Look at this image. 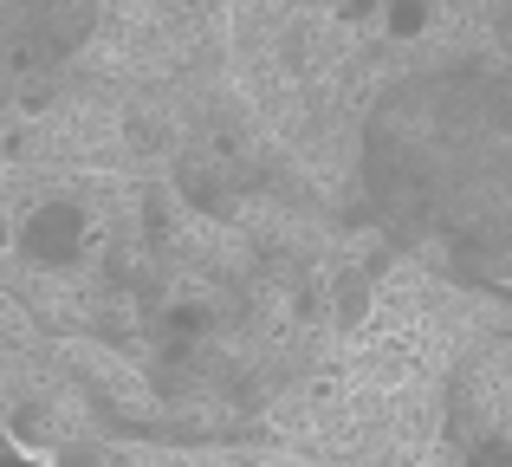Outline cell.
Wrapping results in <instances>:
<instances>
[{
    "label": "cell",
    "mask_w": 512,
    "mask_h": 467,
    "mask_svg": "<svg viewBox=\"0 0 512 467\" xmlns=\"http://www.w3.org/2000/svg\"><path fill=\"white\" fill-rule=\"evenodd\" d=\"M7 240H13V221H7V215H0V247H7Z\"/></svg>",
    "instance_id": "cell-1"
}]
</instances>
